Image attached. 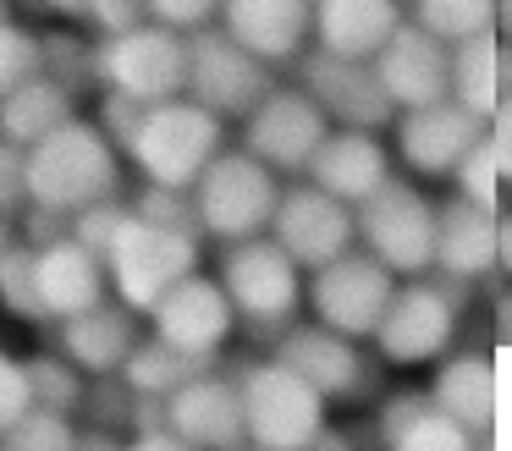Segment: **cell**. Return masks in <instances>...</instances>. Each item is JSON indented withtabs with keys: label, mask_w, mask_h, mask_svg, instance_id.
I'll return each mask as SVG.
<instances>
[{
	"label": "cell",
	"mask_w": 512,
	"mask_h": 451,
	"mask_svg": "<svg viewBox=\"0 0 512 451\" xmlns=\"http://www.w3.org/2000/svg\"><path fill=\"white\" fill-rule=\"evenodd\" d=\"M501 248H507L501 215L474 209V204H463V198L435 204V259H430L435 281H446V286L485 281V275L501 264Z\"/></svg>",
	"instance_id": "cell-20"
},
{
	"label": "cell",
	"mask_w": 512,
	"mask_h": 451,
	"mask_svg": "<svg viewBox=\"0 0 512 451\" xmlns=\"http://www.w3.org/2000/svg\"><path fill=\"white\" fill-rule=\"evenodd\" d=\"M72 440H78V424H72V418L34 413V407H28V413L0 435V451H72Z\"/></svg>",
	"instance_id": "cell-38"
},
{
	"label": "cell",
	"mask_w": 512,
	"mask_h": 451,
	"mask_svg": "<svg viewBox=\"0 0 512 451\" xmlns=\"http://www.w3.org/2000/svg\"><path fill=\"white\" fill-rule=\"evenodd\" d=\"M446 105H457L474 121L501 116V33H479V39H468L452 50V66H446Z\"/></svg>",
	"instance_id": "cell-28"
},
{
	"label": "cell",
	"mask_w": 512,
	"mask_h": 451,
	"mask_svg": "<svg viewBox=\"0 0 512 451\" xmlns=\"http://www.w3.org/2000/svg\"><path fill=\"white\" fill-rule=\"evenodd\" d=\"M496 121H490L485 138H479L474 149L457 160V171H452L457 198H463V204H474V209H490V215H501V171H507V143H501Z\"/></svg>",
	"instance_id": "cell-32"
},
{
	"label": "cell",
	"mask_w": 512,
	"mask_h": 451,
	"mask_svg": "<svg viewBox=\"0 0 512 451\" xmlns=\"http://www.w3.org/2000/svg\"><path fill=\"white\" fill-rule=\"evenodd\" d=\"M28 209V182H23V149L0 143V220H17Z\"/></svg>",
	"instance_id": "cell-44"
},
{
	"label": "cell",
	"mask_w": 512,
	"mask_h": 451,
	"mask_svg": "<svg viewBox=\"0 0 512 451\" xmlns=\"http://www.w3.org/2000/svg\"><path fill=\"white\" fill-rule=\"evenodd\" d=\"M6 17H12V6H0V22H6Z\"/></svg>",
	"instance_id": "cell-48"
},
{
	"label": "cell",
	"mask_w": 512,
	"mask_h": 451,
	"mask_svg": "<svg viewBox=\"0 0 512 451\" xmlns=\"http://www.w3.org/2000/svg\"><path fill=\"white\" fill-rule=\"evenodd\" d=\"M325 132H331V127H325L320 110H314L292 83H276L243 116V143H237V149H243L248 160H259L281 182V176H303V171H309V160H314V149L325 143Z\"/></svg>",
	"instance_id": "cell-12"
},
{
	"label": "cell",
	"mask_w": 512,
	"mask_h": 451,
	"mask_svg": "<svg viewBox=\"0 0 512 451\" xmlns=\"http://www.w3.org/2000/svg\"><path fill=\"white\" fill-rule=\"evenodd\" d=\"M39 77H50L56 88H67L72 99H83L100 83V66H94V39L72 28H50L39 33Z\"/></svg>",
	"instance_id": "cell-33"
},
{
	"label": "cell",
	"mask_w": 512,
	"mask_h": 451,
	"mask_svg": "<svg viewBox=\"0 0 512 451\" xmlns=\"http://www.w3.org/2000/svg\"><path fill=\"white\" fill-rule=\"evenodd\" d=\"M28 413V374H23V358L0 347V435Z\"/></svg>",
	"instance_id": "cell-43"
},
{
	"label": "cell",
	"mask_w": 512,
	"mask_h": 451,
	"mask_svg": "<svg viewBox=\"0 0 512 451\" xmlns=\"http://www.w3.org/2000/svg\"><path fill=\"white\" fill-rule=\"evenodd\" d=\"M391 292H397V281L369 253H342V259H331L325 270L309 275L303 303L314 314L309 325L331 330V336H347V341H369L391 303Z\"/></svg>",
	"instance_id": "cell-11"
},
{
	"label": "cell",
	"mask_w": 512,
	"mask_h": 451,
	"mask_svg": "<svg viewBox=\"0 0 512 451\" xmlns=\"http://www.w3.org/2000/svg\"><path fill=\"white\" fill-rule=\"evenodd\" d=\"M138 116H144V105H133V99H122V94H100V121H94V132L122 154L127 138H133V127H138Z\"/></svg>",
	"instance_id": "cell-42"
},
{
	"label": "cell",
	"mask_w": 512,
	"mask_h": 451,
	"mask_svg": "<svg viewBox=\"0 0 512 451\" xmlns=\"http://www.w3.org/2000/svg\"><path fill=\"white\" fill-rule=\"evenodd\" d=\"M127 215L149 220V226H166V231H193L188 193H155V187H144V193L127 204ZM193 237H199V231H193Z\"/></svg>",
	"instance_id": "cell-41"
},
{
	"label": "cell",
	"mask_w": 512,
	"mask_h": 451,
	"mask_svg": "<svg viewBox=\"0 0 512 451\" xmlns=\"http://www.w3.org/2000/svg\"><path fill=\"white\" fill-rule=\"evenodd\" d=\"M237 451H254V446H237Z\"/></svg>",
	"instance_id": "cell-49"
},
{
	"label": "cell",
	"mask_w": 512,
	"mask_h": 451,
	"mask_svg": "<svg viewBox=\"0 0 512 451\" xmlns=\"http://www.w3.org/2000/svg\"><path fill=\"white\" fill-rule=\"evenodd\" d=\"M133 347H138V314H127L111 297H105L100 308H89V314L56 325V352L83 374V380H111V374H122V363Z\"/></svg>",
	"instance_id": "cell-26"
},
{
	"label": "cell",
	"mask_w": 512,
	"mask_h": 451,
	"mask_svg": "<svg viewBox=\"0 0 512 451\" xmlns=\"http://www.w3.org/2000/svg\"><path fill=\"white\" fill-rule=\"evenodd\" d=\"M232 385L237 407H243V446L254 451H309L331 429L325 424L331 407L270 358H254L248 369H237Z\"/></svg>",
	"instance_id": "cell-5"
},
{
	"label": "cell",
	"mask_w": 512,
	"mask_h": 451,
	"mask_svg": "<svg viewBox=\"0 0 512 451\" xmlns=\"http://www.w3.org/2000/svg\"><path fill=\"white\" fill-rule=\"evenodd\" d=\"M270 88H276V72H265L254 55H243L221 28H204L188 39V83H182V99L199 105L204 116H215L221 127L226 121H243Z\"/></svg>",
	"instance_id": "cell-10"
},
{
	"label": "cell",
	"mask_w": 512,
	"mask_h": 451,
	"mask_svg": "<svg viewBox=\"0 0 512 451\" xmlns=\"http://www.w3.org/2000/svg\"><path fill=\"white\" fill-rule=\"evenodd\" d=\"M270 363H281L292 380H303L325 407L331 402H358V396H369V385H375L369 352L358 347V341H347V336L320 330V325H287L276 341H270Z\"/></svg>",
	"instance_id": "cell-13"
},
{
	"label": "cell",
	"mask_w": 512,
	"mask_h": 451,
	"mask_svg": "<svg viewBox=\"0 0 512 451\" xmlns=\"http://www.w3.org/2000/svg\"><path fill=\"white\" fill-rule=\"evenodd\" d=\"M496 369H501L496 347L446 352L424 396H430L435 413L463 424L468 435H496Z\"/></svg>",
	"instance_id": "cell-24"
},
{
	"label": "cell",
	"mask_w": 512,
	"mask_h": 451,
	"mask_svg": "<svg viewBox=\"0 0 512 451\" xmlns=\"http://www.w3.org/2000/svg\"><path fill=\"white\" fill-rule=\"evenodd\" d=\"M122 451H188L177 435H166V429H155V435H133V440H122Z\"/></svg>",
	"instance_id": "cell-46"
},
{
	"label": "cell",
	"mask_w": 512,
	"mask_h": 451,
	"mask_svg": "<svg viewBox=\"0 0 512 451\" xmlns=\"http://www.w3.org/2000/svg\"><path fill=\"white\" fill-rule=\"evenodd\" d=\"M281 182L265 171L259 160H248L243 149H221L204 176L188 187V209H193V231L199 237H215L221 248L232 242H254L270 231V215H276Z\"/></svg>",
	"instance_id": "cell-3"
},
{
	"label": "cell",
	"mask_w": 512,
	"mask_h": 451,
	"mask_svg": "<svg viewBox=\"0 0 512 451\" xmlns=\"http://www.w3.org/2000/svg\"><path fill=\"white\" fill-rule=\"evenodd\" d=\"M221 149H226L221 121L204 116L188 99H171V105H149L138 116V127H133L122 154L138 165L144 187H155V193H188Z\"/></svg>",
	"instance_id": "cell-2"
},
{
	"label": "cell",
	"mask_w": 512,
	"mask_h": 451,
	"mask_svg": "<svg viewBox=\"0 0 512 451\" xmlns=\"http://www.w3.org/2000/svg\"><path fill=\"white\" fill-rule=\"evenodd\" d=\"M122 220H127V204H122V198H105V204H89V209H78V215L67 220V237L78 242L83 253L105 259V248H111V237H116Z\"/></svg>",
	"instance_id": "cell-39"
},
{
	"label": "cell",
	"mask_w": 512,
	"mask_h": 451,
	"mask_svg": "<svg viewBox=\"0 0 512 451\" xmlns=\"http://www.w3.org/2000/svg\"><path fill=\"white\" fill-rule=\"evenodd\" d=\"M232 330H237L232 303L221 297L215 275H204V270H193L188 281H177L155 308H149V336H155L160 347L182 352V358L204 363V369H215V358L226 352Z\"/></svg>",
	"instance_id": "cell-14"
},
{
	"label": "cell",
	"mask_w": 512,
	"mask_h": 451,
	"mask_svg": "<svg viewBox=\"0 0 512 451\" xmlns=\"http://www.w3.org/2000/svg\"><path fill=\"white\" fill-rule=\"evenodd\" d=\"M23 182H28V209L72 220L78 209L122 198V154L94 132V121H67L56 138L34 143L23 154Z\"/></svg>",
	"instance_id": "cell-1"
},
{
	"label": "cell",
	"mask_w": 512,
	"mask_h": 451,
	"mask_svg": "<svg viewBox=\"0 0 512 451\" xmlns=\"http://www.w3.org/2000/svg\"><path fill=\"white\" fill-rule=\"evenodd\" d=\"M34 286H39V308H45V325H67V319L89 314L111 297L105 286V264L94 253H83L72 237L50 242L34 253Z\"/></svg>",
	"instance_id": "cell-25"
},
{
	"label": "cell",
	"mask_w": 512,
	"mask_h": 451,
	"mask_svg": "<svg viewBox=\"0 0 512 451\" xmlns=\"http://www.w3.org/2000/svg\"><path fill=\"white\" fill-rule=\"evenodd\" d=\"M446 66H452V50L435 44L430 33H419L408 17H402V28L391 33L386 50L369 61V72H375L380 94L391 99V110L408 116V110L446 105Z\"/></svg>",
	"instance_id": "cell-18"
},
{
	"label": "cell",
	"mask_w": 512,
	"mask_h": 451,
	"mask_svg": "<svg viewBox=\"0 0 512 451\" xmlns=\"http://www.w3.org/2000/svg\"><path fill=\"white\" fill-rule=\"evenodd\" d=\"M397 28L402 6H391V0H320V6H309V50L325 61L369 66Z\"/></svg>",
	"instance_id": "cell-21"
},
{
	"label": "cell",
	"mask_w": 512,
	"mask_h": 451,
	"mask_svg": "<svg viewBox=\"0 0 512 451\" xmlns=\"http://www.w3.org/2000/svg\"><path fill=\"white\" fill-rule=\"evenodd\" d=\"M28 374V407L34 413H56V418H72L78 424V407H83V374L72 369L61 352H34V358L23 363Z\"/></svg>",
	"instance_id": "cell-34"
},
{
	"label": "cell",
	"mask_w": 512,
	"mask_h": 451,
	"mask_svg": "<svg viewBox=\"0 0 512 451\" xmlns=\"http://www.w3.org/2000/svg\"><path fill=\"white\" fill-rule=\"evenodd\" d=\"M100 264H105L111 303H122L127 314H149L171 286L199 270V237L127 215L122 226H116V237H111V248H105Z\"/></svg>",
	"instance_id": "cell-4"
},
{
	"label": "cell",
	"mask_w": 512,
	"mask_h": 451,
	"mask_svg": "<svg viewBox=\"0 0 512 451\" xmlns=\"http://www.w3.org/2000/svg\"><path fill=\"white\" fill-rule=\"evenodd\" d=\"M94 66H100L105 94H122L144 110L171 105V99H182V83H188V39L155 28V22H138L122 39L94 44Z\"/></svg>",
	"instance_id": "cell-8"
},
{
	"label": "cell",
	"mask_w": 512,
	"mask_h": 451,
	"mask_svg": "<svg viewBox=\"0 0 512 451\" xmlns=\"http://www.w3.org/2000/svg\"><path fill=\"white\" fill-rule=\"evenodd\" d=\"M215 286H221V297L232 303V314L243 319V325H270V330L298 325L303 275L281 259V248L270 237L232 242V248L221 253Z\"/></svg>",
	"instance_id": "cell-9"
},
{
	"label": "cell",
	"mask_w": 512,
	"mask_h": 451,
	"mask_svg": "<svg viewBox=\"0 0 512 451\" xmlns=\"http://www.w3.org/2000/svg\"><path fill=\"white\" fill-rule=\"evenodd\" d=\"M166 435L188 451H237L243 446V407L232 374H199L177 396H166Z\"/></svg>",
	"instance_id": "cell-22"
},
{
	"label": "cell",
	"mask_w": 512,
	"mask_h": 451,
	"mask_svg": "<svg viewBox=\"0 0 512 451\" xmlns=\"http://www.w3.org/2000/svg\"><path fill=\"white\" fill-rule=\"evenodd\" d=\"M83 429H111V435H127V424H133V391H127L122 380H89L83 385V407H78Z\"/></svg>",
	"instance_id": "cell-37"
},
{
	"label": "cell",
	"mask_w": 512,
	"mask_h": 451,
	"mask_svg": "<svg viewBox=\"0 0 512 451\" xmlns=\"http://www.w3.org/2000/svg\"><path fill=\"white\" fill-rule=\"evenodd\" d=\"M353 242L391 275V281H424L435 259V198L408 176H391L375 198L353 209Z\"/></svg>",
	"instance_id": "cell-6"
},
{
	"label": "cell",
	"mask_w": 512,
	"mask_h": 451,
	"mask_svg": "<svg viewBox=\"0 0 512 451\" xmlns=\"http://www.w3.org/2000/svg\"><path fill=\"white\" fill-rule=\"evenodd\" d=\"M402 17L419 33H430L435 44L457 50V44L479 39V33H501L507 6H496V0H419V6H402Z\"/></svg>",
	"instance_id": "cell-30"
},
{
	"label": "cell",
	"mask_w": 512,
	"mask_h": 451,
	"mask_svg": "<svg viewBox=\"0 0 512 451\" xmlns=\"http://www.w3.org/2000/svg\"><path fill=\"white\" fill-rule=\"evenodd\" d=\"M397 176L386 143L369 138V132H325V143L314 149L303 182L320 187L325 198H336L342 209H358L364 198H375L380 187Z\"/></svg>",
	"instance_id": "cell-23"
},
{
	"label": "cell",
	"mask_w": 512,
	"mask_h": 451,
	"mask_svg": "<svg viewBox=\"0 0 512 451\" xmlns=\"http://www.w3.org/2000/svg\"><path fill=\"white\" fill-rule=\"evenodd\" d=\"M199 374H210V369L193 363V358H182V352H171V347H160L155 336H138V347L127 352V363H122L116 380H122L138 402H166V396H177L182 385L199 380Z\"/></svg>",
	"instance_id": "cell-31"
},
{
	"label": "cell",
	"mask_w": 512,
	"mask_h": 451,
	"mask_svg": "<svg viewBox=\"0 0 512 451\" xmlns=\"http://www.w3.org/2000/svg\"><path fill=\"white\" fill-rule=\"evenodd\" d=\"M17 248V220H0V259Z\"/></svg>",
	"instance_id": "cell-47"
},
{
	"label": "cell",
	"mask_w": 512,
	"mask_h": 451,
	"mask_svg": "<svg viewBox=\"0 0 512 451\" xmlns=\"http://www.w3.org/2000/svg\"><path fill=\"white\" fill-rule=\"evenodd\" d=\"M0 308L12 319H28V325H45V308H39V286H34V248L17 242L6 259H0Z\"/></svg>",
	"instance_id": "cell-36"
},
{
	"label": "cell",
	"mask_w": 512,
	"mask_h": 451,
	"mask_svg": "<svg viewBox=\"0 0 512 451\" xmlns=\"http://www.w3.org/2000/svg\"><path fill=\"white\" fill-rule=\"evenodd\" d=\"M457 325H463V292L424 275V281H402L391 292L369 347L391 369H419V363H441L452 352Z\"/></svg>",
	"instance_id": "cell-7"
},
{
	"label": "cell",
	"mask_w": 512,
	"mask_h": 451,
	"mask_svg": "<svg viewBox=\"0 0 512 451\" xmlns=\"http://www.w3.org/2000/svg\"><path fill=\"white\" fill-rule=\"evenodd\" d=\"M490 121L463 116L457 105H430V110H408V116L391 121V165L408 171V182H446L457 171L468 149L485 138Z\"/></svg>",
	"instance_id": "cell-17"
},
{
	"label": "cell",
	"mask_w": 512,
	"mask_h": 451,
	"mask_svg": "<svg viewBox=\"0 0 512 451\" xmlns=\"http://www.w3.org/2000/svg\"><path fill=\"white\" fill-rule=\"evenodd\" d=\"M265 237L276 242L281 259H287L298 275L303 270L314 275L331 259L353 253V209H342L336 198H325L320 187H309V182H292V187H281Z\"/></svg>",
	"instance_id": "cell-15"
},
{
	"label": "cell",
	"mask_w": 512,
	"mask_h": 451,
	"mask_svg": "<svg viewBox=\"0 0 512 451\" xmlns=\"http://www.w3.org/2000/svg\"><path fill=\"white\" fill-rule=\"evenodd\" d=\"M127 435H111V429H83L78 424V440H72V451H122Z\"/></svg>",
	"instance_id": "cell-45"
},
{
	"label": "cell",
	"mask_w": 512,
	"mask_h": 451,
	"mask_svg": "<svg viewBox=\"0 0 512 451\" xmlns=\"http://www.w3.org/2000/svg\"><path fill=\"white\" fill-rule=\"evenodd\" d=\"M215 28L243 55H254L265 72L298 66L309 55V6L303 0H226L215 11Z\"/></svg>",
	"instance_id": "cell-19"
},
{
	"label": "cell",
	"mask_w": 512,
	"mask_h": 451,
	"mask_svg": "<svg viewBox=\"0 0 512 451\" xmlns=\"http://www.w3.org/2000/svg\"><path fill=\"white\" fill-rule=\"evenodd\" d=\"M67 121H78V99L67 88H56L50 77H34L23 83L17 94L0 99V143H12V149H34V143L56 138Z\"/></svg>",
	"instance_id": "cell-29"
},
{
	"label": "cell",
	"mask_w": 512,
	"mask_h": 451,
	"mask_svg": "<svg viewBox=\"0 0 512 451\" xmlns=\"http://www.w3.org/2000/svg\"><path fill=\"white\" fill-rule=\"evenodd\" d=\"M215 11H221V6H210V0H149L144 22L177 33V39H193V33L215 28Z\"/></svg>",
	"instance_id": "cell-40"
},
{
	"label": "cell",
	"mask_w": 512,
	"mask_h": 451,
	"mask_svg": "<svg viewBox=\"0 0 512 451\" xmlns=\"http://www.w3.org/2000/svg\"><path fill=\"white\" fill-rule=\"evenodd\" d=\"M39 33L34 22H17V11L0 22V99L17 94L23 83L39 77Z\"/></svg>",
	"instance_id": "cell-35"
},
{
	"label": "cell",
	"mask_w": 512,
	"mask_h": 451,
	"mask_svg": "<svg viewBox=\"0 0 512 451\" xmlns=\"http://www.w3.org/2000/svg\"><path fill=\"white\" fill-rule=\"evenodd\" d=\"M380 429L391 451H490V435H468L463 424L441 418L424 391H397L380 402Z\"/></svg>",
	"instance_id": "cell-27"
},
{
	"label": "cell",
	"mask_w": 512,
	"mask_h": 451,
	"mask_svg": "<svg viewBox=\"0 0 512 451\" xmlns=\"http://www.w3.org/2000/svg\"><path fill=\"white\" fill-rule=\"evenodd\" d=\"M292 88L320 110L331 132H369V138H380V132L397 121V110H391L386 94H380V83H375L369 66L325 61V55L309 50L298 61V83Z\"/></svg>",
	"instance_id": "cell-16"
}]
</instances>
